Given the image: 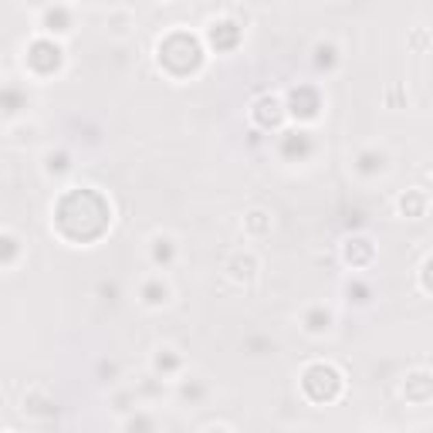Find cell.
<instances>
[{"mask_svg": "<svg viewBox=\"0 0 433 433\" xmlns=\"http://www.w3.org/2000/svg\"><path fill=\"white\" fill-rule=\"evenodd\" d=\"M108 200L95 190H68L58 207H54V223L68 240H95L108 230Z\"/></svg>", "mask_w": 433, "mask_h": 433, "instance_id": "1", "label": "cell"}, {"mask_svg": "<svg viewBox=\"0 0 433 433\" xmlns=\"http://www.w3.org/2000/svg\"><path fill=\"white\" fill-rule=\"evenodd\" d=\"M160 64L176 78L193 75L203 64V45L193 34H186V31H173V34H166L160 41Z\"/></svg>", "mask_w": 433, "mask_h": 433, "instance_id": "2", "label": "cell"}, {"mask_svg": "<svg viewBox=\"0 0 433 433\" xmlns=\"http://www.w3.org/2000/svg\"><path fill=\"white\" fill-rule=\"evenodd\" d=\"M301 389H305L315 403H328V399H335V396H338V389H342V376H338V369H332V366H325V362H315V366H308V369H305V376H301Z\"/></svg>", "mask_w": 433, "mask_h": 433, "instance_id": "3", "label": "cell"}, {"mask_svg": "<svg viewBox=\"0 0 433 433\" xmlns=\"http://www.w3.org/2000/svg\"><path fill=\"white\" fill-rule=\"evenodd\" d=\"M61 61H64V51L54 45L51 38H41V41H34L27 48V68L34 75H54L61 68Z\"/></svg>", "mask_w": 433, "mask_h": 433, "instance_id": "4", "label": "cell"}, {"mask_svg": "<svg viewBox=\"0 0 433 433\" xmlns=\"http://www.w3.org/2000/svg\"><path fill=\"white\" fill-rule=\"evenodd\" d=\"M319 108H322L319 88H312V85H298V88H291V95H288V112H291L295 119H315Z\"/></svg>", "mask_w": 433, "mask_h": 433, "instance_id": "5", "label": "cell"}, {"mask_svg": "<svg viewBox=\"0 0 433 433\" xmlns=\"http://www.w3.org/2000/svg\"><path fill=\"white\" fill-rule=\"evenodd\" d=\"M240 34L244 31L234 21H216V24H210V31H207V41H210V48H216V51H230V48L240 45Z\"/></svg>", "mask_w": 433, "mask_h": 433, "instance_id": "6", "label": "cell"}, {"mask_svg": "<svg viewBox=\"0 0 433 433\" xmlns=\"http://www.w3.org/2000/svg\"><path fill=\"white\" fill-rule=\"evenodd\" d=\"M312 153V136L301 132V129H291L281 136V156L284 160H305Z\"/></svg>", "mask_w": 433, "mask_h": 433, "instance_id": "7", "label": "cell"}, {"mask_svg": "<svg viewBox=\"0 0 433 433\" xmlns=\"http://www.w3.org/2000/svg\"><path fill=\"white\" fill-rule=\"evenodd\" d=\"M254 119H258V125L261 129H277L281 125V119H284V106L277 102V99H258V106H254Z\"/></svg>", "mask_w": 433, "mask_h": 433, "instance_id": "8", "label": "cell"}, {"mask_svg": "<svg viewBox=\"0 0 433 433\" xmlns=\"http://www.w3.org/2000/svg\"><path fill=\"white\" fill-rule=\"evenodd\" d=\"M68 27H71V14H68L64 7L54 3V7L45 10V31H48V34H64Z\"/></svg>", "mask_w": 433, "mask_h": 433, "instance_id": "9", "label": "cell"}, {"mask_svg": "<svg viewBox=\"0 0 433 433\" xmlns=\"http://www.w3.org/2000/svg\"><path fill=\"white\" fill-rule=\"evenodd\" d=\"M345 258H349V264H366V261L373 258V247H369V240H362V237L349 240V247H345Z\"/></svg>", "mask_w": 433, "mask_h": 433, "instance_id": "10", "label": "cell"}, {"mask_svg": "<svg viewBox=\"0 0 433 433\" xmlns=\"http://www.w3.org/2000/svg\"><path fill=\"white\" fill-rule=\"evenodd\" d=\"M430 393H433V379L430 376H410L406 379V396H410V399L420 403V399H427Z\"/></svg>", "mask_w": 433, "mask_h": 433, "instance_id": "11", "label": "cell"}, {"mask_svg": "<svg viewBox=\"0 0 433 433\" xmlns=\"http://www.w3.org/2000/svg\"><path fill=\"white\" fill-rule=\"evenodd\" d=\"M166 298H169V288L162 284L160 277H153V281L143 284V301H146V305H162Z\"/></svg>", "mask_w": 433, "mask_h": 433, "instance_id": "12", "label": "cell"}, {"mask_svg": "<svg viewBox=\"0 0 433 433\" xmlns=\"http://www.w3.org/2000/svg\"><path fill=\"white\" fill-rule=\"evenodd\" d=\"M382 166H386V156H382V153H376V149L362 153V156H359V162H356V169H359L362 176H373V173H379Z\"/></svg>", "mask_w": 433, "mask_h": 433, "instance_id": "13", "label": "cell"}, {"mask_svg": "<svg viewBox=\"0 0 433 433\" xmlns=\"http://www.w3.org/2000/svg\"><path fill=\"white\" fill-rule=\"evenodd\" d=\"M173 254H176V251H173V240H169V237H156V240H153V261H156V264H169Z\"/></svg>", "mask_w": 433, "mask_h": 433, "instance_id": "14", "label": "cell"}, {"mask_svg": "<svg viewBox=\"0 0 433 433\" xmlns=\"http://www.w3.org/2000/svg\"><path fill=\"white\" fill-rule=\"evenodd\" d=\"M24 102H27V95H24L21 88H14V85H10V88L3 92V112H7V115H17Z\"/></svg>", "mask_w": 433, "mask_h": 433, "instance_id": "15", "label": "cell"}, {"mask_svg": "<svg viewBox=\"0 0 433 433\" xmlns=\"http://www.w3.org/2000/svg\"><path fill=\"white\" fill-rule=\"evenodd\" d=\"M332 322V315L325 312V308H312L308 315H305V325H308V332H325Z\"/></svg>", "mask_w": 433, "mask_h": 433, "instance_id": "16", "label": "cell"}, {"mask_svg": "<svg viewBox=\"0 0 433 433\" xmlns=\"http://www.w3.org/2000/svg\"><path fill=\"white\" fill-rule=\"evenodd\" d=\"M345 295H349V301H369V284H362V281H352L349 288H345Z\"/></svg>", "mask_w": 433, "mask_h": 433, "instance_id": "17", "label": "cell"}, {"mask_svg": "<svg viewBox=\"0 0 433 433\" xmlns=\"http://www.w3.org/2000/svg\"><path fill=\"white\" fill-rule=\"evenodd\" d=\"M315 64H319V68H332V64H335V48H332V45H319V48H315Z\"/></svg>", "mask_w": 433, "mask_h": 433, "instance_id": "18", "label": "cell"}, {"mask_svg": "<svg viewBox=\"0 0 433 433\" xmlns=\"http://www.w3.org/2000/svg\"><path fill=\"white\" fill-rule=\"evenodd\" d=\"M403 214L406 216H420V210H423V197L420 193H413V197H403Z\"/></svg>", "mask_w": 433, "mask_h": 433, "instance_id": "19", "label": "cell"}, {"mask_svg": "<svg viewBox=\"0 0 433 433\" xmlns=\"http://www.w3.org/2000/svg\"><path fill=\"white\" fill-rule=\"evenodd\" d=\"M176 366H180V359H176L173 352H162L160 359H156V369H160V373H173Z\"/></svg>", "mask_w": 433, "mask_h": 433, "instance_id": "20", "label": "cell"}, {"mask_svg": "<svg viewBox=\"0 0 433 433\" xmlns=\"http://www.w3.org/2000/svg\"><path fill=\"white\" fill-rule=\"evenodd\" d=\"M68 166H71V162H68V153H58V156H48V169H51V173H64V169H68Z\"/></svg>", "mask_w": 433, "mask_h": 433, "instance_id": "21", "label": "cell"}, {"mask_svg": "<svg viewBox=\"0 0 433 433\" xmlns=\"http://www.w3.org/2000/svg\"><path fill=\"white\" fill-rule=\"evenodd\" d=\"M14 254H17V240L14 237H3V264H10Z\"/></svg>", "mask_w": 433, "mask_h": 433, "instance_id": "22", "label": "cell"}, {"mask_svg": "<svg viewBox=\"0 0 433 433\" xmlns=\"http://www.w3.org/2000/svg\"><path fill=\"white\" fill-rule=\"evenodd\" d=\"M183 396H186V399H200V396H203V386H200V382H186V386H183Z\"/></svg>", "mask_w": 433, "mask_h": 433, "instance_id": "23", "label": "cell"}, {"mask_svg": "<svg viewBox=\"0 0 433 433\" xmlns=\"http://www.w3.org/2000/svg\"><path fill=\"white\" fill-rule=\"evenodd\" d=\"M423 288H427V291H433V258L427 261V268H423Z\"/></svg>", "mask_w": 433, "mask_h": 433, "instance_id": "24", "label": "cell"}, {"mask_svg": "<svg viewBox=\"0 0 433 433\" xmlns=\"http://www.w3.org/2000/svg\"><path fill=\"white\" fill-rule=\"evenodd\" d=\"M264 214H251L247 216V223H251V230H264V220H261Z\"/></svg>", "mask_w": 433, "mask_h": 433, "instance_id": "25", "label": "cell"}, {"mask_svg": "<svg viewBox=\"0 0 433 433\" xmlns=\"http://www.w3.org/2000/svg\"><path fill=\"white\" fill-rule=\"evenodd\" d=\"M31 3H38V7H45V3H51V0H31Z\"/></svg>", "mask_w": 433, "mask_h": 433, "instance_id": "26", "label": "cell"}]
</instances>
